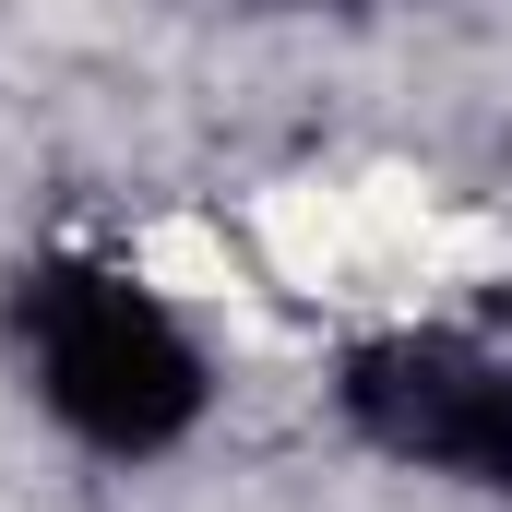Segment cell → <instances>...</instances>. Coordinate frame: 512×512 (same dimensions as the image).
Returning <instances> with one entry per match:
<instances>
[{"mask_svg":"<svg viewBox=\"0 0 512 512\" xmlns=\"http://www.w3.org/2000/svg\"><path fill=\"white\" fill-rule=\"evenodd\" d=\"M36 370H48V405L108 453H155L203 417L191 334L108 274H48L36 286Z\"/></svg>","mask_w":512,"mask_h":512,"instance_id":"cell-1","label":"cell"},{"mask_svg":"<svg viewBox=\"0 0 512 512\" xmlns=\"http://www.w3.org/2000/svg\"><path fill=\"white\" fill-rule=\"evenodd\" d=\"M346 405L382 453L453 465L477 489H512V370L465 358V346H370L346 370Z\"/></svg>","mask_w":512,"mask_h":512,"instance_id":"cell-2","label":"cell"}]
</instances>
